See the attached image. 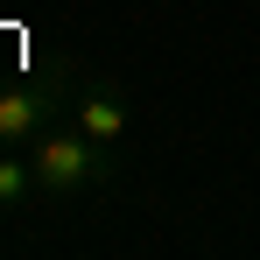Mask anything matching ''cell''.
Segmentation results:
<instances>
[{
	"instance_id": "obj_1",
	"label": "cell",
	"mask_w": 260,
	"mask_h": 260,
	"mask_svg": "<svg viewBox=\"0 0 260 260\" xmlns=\"http://www.w3.org/2000/svg\"><path fill=\"white\" fill-rule=\"evenodd\" d=\"M28 169H36V190H43L49 204H63V197H85V190L106 183V148L78 120L71 127H43L28 141Z\"/></svg>"
},
{
	"instance_id": "obj_2",
	"label": "cell",
	"mask_w": 260,
	"mask_h": 260,
	"mask_svg": "<svg viewBox=\"0 0 260 260\" xmlns=\"http://www.w3.org/2000/svg\"><path fill=\"white\" fill-rule=\"evenodd\" d=\"M56 99H63V78H49V85H36V78L0 85V148H28V141L49 127Z\"/></svg>"
},
{
	"instance_id": "obj_3",
	"label": "cell",
	"mask_w": 260,
	"mask_h": 260,
	"mask_svg": "<svg viewBox=\"0 0 260 260\" xmlns=\"http://www.w3.org/2000/svg\"><path fill=\"white\" fill-rule=\"evenodd\" d=\"M71 120L99 141V148H120V134H127V99L113 85H85L78 99H71Z\"/></svg>"
},
{
	"instance_id": "obj_4",
	"label": "cell",
	"mask_w": 260,
	"mask_h": 260,
	"mask_svg": "<svg viewBox=\"0 0 260 260\" xmlns=\"http://www.w3.org/2000/svg\"><path fill=\"white\" fill-rule=\"evenodd\" d=\"M28 197H43V190H36V169H28V155L0 148V211H21Z\"/></svg>"
}]
</instances>
